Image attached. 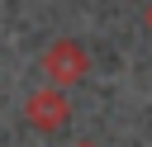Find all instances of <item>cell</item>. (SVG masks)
<instances>
[{
  "instance_id": "277c9868",
  "label": "cell",
  "mask_w": 152,
  "mask_h": 147,
  "mask_svg": "<svg viewBox=\"0 0 152 147\" xmlns=\"http://www.w3.org/2000/svg\"><path fill=\"white\" fill-rule=\"evenodd\" d=\"M76 147H95V142H76Z\"/></svg>"
},
{
  "instance_id": "6da1fadb",
  "label": "cell",
  "mask_w": 152,
  "mask_h": 147,
  "mask_svg": "<svg viewBox=\"0 0 152 147\" xmlns=\"http://www.w3.org/2000/svg\"><path fill=\"white\" fill-rule=\"evenodd\" d=\"M86 71H90V52H86L76 38H52V43H48V52H43V76H48L57 90L76 85Z\"/></svg>"
},
{
  "instance_id": "7a4b0ae2",
  "label": "cell",
  "mask_w": 152,
  "mask_h": 147,
  "mask_svg": "<svg viewBox=\"0 0 152 147\" xmlns=\"http://www.w3.org/2000/svg\"><path fill=\"white\" fill-rule=\"evenodd\" d=\"M24 119H28V128H38V133H57V128H66L71 104H66V95H62L57 85H43V90H33V95L24 100Z\"/></svg>"
},
{
  "instance_id": "3957f363",
  "label": "cell",
  "mask_w": 152,
  "mask_h": 147,
  "mask_svg": "<svg viewBox=\"0 0 152 147\" xmlns=\"http://www.w3.org/2000/svg\"><path fill=\"white\" fill-rule=\"evenodd\" d=\"M142 24H147V28H152V5H147V9H142Z\"/></svg>"
}]
</instances>
